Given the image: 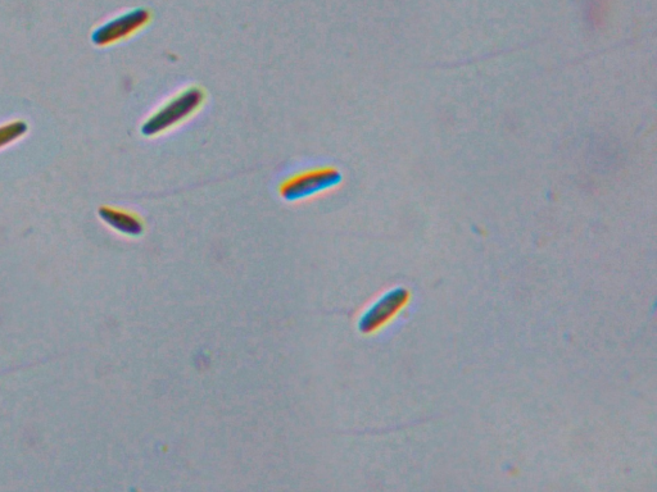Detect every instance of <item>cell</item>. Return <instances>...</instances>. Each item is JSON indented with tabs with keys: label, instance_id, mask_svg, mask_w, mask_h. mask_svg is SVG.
Returning a JSON list of instances; mask_svg holds the SVG:
<instances>
[{
	"label": "cell",
	"instance_id": "277c9868",
	"mask_svg": "<svg viewBox=\"0 0 657 492\" xmlns=\"http://www.w3.org/2000/svg\"><path fill=\"white\" fill-rule=\"evenodd\" d=\"M407 302H409V291L402 287L388 291L362 314L359 330L362 334H373L379 328L387 325L405 307Z\"/></svg>",
	"mask_w": 657,
	"mask_h": 492
},
{
	"label": "cell",
	"instance_id": "5b68a950",
	"mask_svg": "<svg viewBox=\"0 0 657 492\" xmlns=\"http://www.w3.org/2000/svg\"><path fill=\"white\" fill-rule=\"evenodd\" d=\"M99 217L122 235L138 238L144 232V223L137 214L121 211V209L102 207L99 209Z\"/></svg>",
	"mask_w": 657,
	"mask_h": 492
},
{
	"label": "cell",
	"instance_id": "3957f363",
	"mask_svg": "<svg viewBox=\"0 0 657 492\" xmlns=\"http://www.w3.org/2000/svg\"><path fill=\"white\" fill-rule=\"evenodd\" d=\"M151 12L148 9L138 8L124 13V15L112 18L98 29H95L92 40L99 47H107L119 43L137 34L151 21Z\"/></svg>",
	"mask_w": 657,
	"mask_h": 492
},
{
	"label": "cell",
	"instance_id": "8992f818",
	"mask_svg": "<svg viewBox=\"0 0 657 492\" xmlns=\"http://www.w3.org/2000/svg\"><path fill=\"white\" fill-rule=\"evenodd\" d=\"M27 132V125L24 121H13L0 126V149L7 145L15 143L22 138Z\"/></svg>",
	"mask_w": 657,
	"mask_h": 492
},
{
	"label": "cell",
	"instance_id": "7a4b0ae2",
	"mask_svg": "<svg viewBox=\"0 0 657 492\" xmlns=\"http://www.w3.org/2000/svg\"><path fill=\"white\" fill-rule=\"evenodd\" d=\"M342 182V173L334 167H319L297 173L279 186V194L288 202L314 197L335 188Z\"/></svg>",
	"mask_w": 657,
	"mask_h": 492
},
{
	"label": "cell",
	"instance_id": "6da1fadb",
	"mask_svg": "<svg viewBox=\"0 0 657 492\" xmlns=\"http://www.w3.org/2000/svg\"><path fill=\"white\" fill-rule=\"evenodd\" d=\"M206 100L205 90L192 86V88L181 91L169 102L154 112L142 126V134L153 138L161 135L163 132L174 129L188 118L196 115L199 108L203 106Z\"/></svg>",
	"mask_w": 657,
	"mask_h": 492
}]
</instances>
